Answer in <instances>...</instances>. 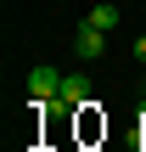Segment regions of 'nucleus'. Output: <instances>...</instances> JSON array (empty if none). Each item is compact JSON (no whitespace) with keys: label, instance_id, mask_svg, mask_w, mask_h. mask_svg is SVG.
Returning a JSON list of instances; mask_svg holds the SVG:
<instances>
[{"label":"nucleus","instance_id":"obj_2","mask_svg":"<svg viewBox=\"0 0 146 152\" xmlns=\"http://www.w3.org/2000/svg\"><path fill=\"white\" fill-rule=\"evenodd\" d=\"M84 102H90V79H84V73H62V90H56V107L79 113Z\"/></svg>","mask_w":146,"mask_h":152},{"label":"nucleus","instance_id":"obj_3","mask_svg":"<svg viewBox=\"0 0 146 152\" xmlns=\"http://www.w3.org/2000/svg\"><path fill=\"white\" fill-rule=\"evenodd\" d=\"M101 51H107V34L84 23V28L73 34V56H79V62H101Z\"/></svg>","mask_w":146,"mask_h":152},{"label":"nucleus","instance_id":"obj_4","mask_svg":"<svg viewBox=\"0 0 146 152\" xmlns=\"http://www.w3.org/2000/svg\"><path fill=\"white\" fill-rule=\"evenodd\" d=\"M96 135H107V118L96 113V102H84L79 107V141H96Z\"/></svg>","mask_w":146,"mask_h":152},{"label":"nucleus","instance_id":"obj_6","mask_svg":"<svg viewBox=\"0 0 146 152\" xmlns=\"http://www.w3.org/2000/svg\"><path fill=\"white\" fill-rule=\"evenodd\" d=\"M135 56H141V62H146V34H141V39H135Z\"/></svg>","mask_w":146,"mask_h":152},{"label":"nucleus","instance_id":"obj_5","mask_svg":"<svg viewBox=\"0 0 146 152\" xmlns=\"http://www.w3.org/2000/svg\"><path fill=\"white\" fill-rule=\"evenodd\" d=\"M84 23H90V28H101V34H113V28H118V6H107V0H101Z\"/></svg>","mask_w":146,"mask_h":152},{"label":"nucleus","instance_id":"obj_7","mask_svg":"<svg viewBox=\"0 0 146 152\" xmlns=\"http://www.w3.org/2000/svg\"><path fill=\"white\" fill-rule=\"evenodd\" d=\"M141 152H146V141H141Z\"/></svg>","mask_w":146,"mask_h":152},{"label":"nucleus","instance_id":"obj_1","mask_svg":"<svg viewBox=\"0 0 146 152\" xmlns=\"http://www.w3.org/2000/svg\"><path fill=\"white\" fill-rule=\"evenodd\" d=\"M56 90H62L56 68H28V107H56Z\"/></svg>","mask_w":146,"mask_h":152}]
</instances>
